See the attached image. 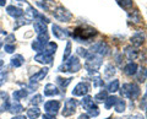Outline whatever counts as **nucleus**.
<instances>
[{
	"mask_svg": "<svg viewBox=\"0 0 147 119\" xmlns=\"http://www.w3.org/2000/svg\"><path fill=\"white\" fill-rule=\"evenodd\" d=\"M96 34H97V31L90 26H77L76 28H74V32L70 33L76 42H88Z\"/></svg>",
	"mask_w": 147,
	"mask_h": 119,
	"instance_id": "1",
	"label": "nucleus"
},
{
	"mask_svg": "<svg viewBox=\"0 0 147 119\" xmlns=\"http://www.w3.org/2000/svg\"><path fill=\"white\" fill-rule=\"evenodd\" d=\"M119 91H120L121 97L129 98V99H131V101L136 99V98L140 96V93H141L140 86L137 85V84H135V82H129V84H124L123 87L119 90Z\"/></svg>",
	"mask_w": 147,
	"mask_h": 119,
	"instance_id": "2",
	"label": "nucleus"
},
{
	"mask_svg": "<svg viewBox=\"0 0 147 119\" xmlns=\"http://www.w3.org/2000/svg\"><path fill=\"white\" fill-rule=\"evenodd\" d=\"M100 65H102V58L96 55V54L90 53V55L86 58V62H85V69L90 74H93V72H97L99 70Z\"/></svg>",
	"mask_w": 147,
	"mask_h": 119,
	"instance_id": "3",
	"label": "nucleus"
},
{
	"mask_svg": "<svg viewBox=\"0 0 147 119\" xmlns=\"http://www.w3.org/2000/svg\"><path fill=\"white\" fill-rule=\"evenodd\" d=\"M81 69V63L77 57H71L65 60V63L61 64L60 66L58 68L59 71H63V72H66V71H71V72H77Z\"/></svg>",
	"mask_w": 147,
	"mask_h": 119,
	"instance_id": "4",
	"label": "nucleus"
},
{
	"mask_svg": "<svg viewBox=\"0 0 147 119\" xmlns=\"http://www.w3.org/2000/svg\"><path fill=\"white\" fill-rule=\"evenodd\" d=\"M53 15L55 19L60 22H69L72 19V14L64 6H57L53 10Z\"/></svg>",
	"mask_w": 147,
	"mask_h": 119,
	"instance_id": "5",
	"label": "nucleus"
},
{
	"mask_svg": "<svg viewBox=\"0 0 147 119\" xmlns=\"http://www.w3.org/2000/svg\"><path fill=\"white\" fill-rule=\"evenodd\" d=\"M109 50H110L109 45L105 42H103V41H100V42H97V43H94L93 45H92L90 53L96 54V55L103 58V57H105L109 53Z\"/></svg>",
	"mask_w": 147,
	"mask_h": 119,
	"instance_id": "6",
	"label": "nucleus"
},
{
	"mask_svg": "<svg viewBox=\"0 0 147 119\" xmlns=\"http://www.w3.org/2000/svg\"><path fill=\"white\" fill-rule=\"evenodd\" d=\"M77 101L75 98H67L65 101V104H64V109H63V117H70L72 116L74 113L76 112V108H77Z\"/></svg>",
	"mask_w": 147,
	"mask_h": 119,
	"instance_id": "7",
	"label": "nucleus"
},
{
	"mask_svg": "<svg viewBox=\"0 0 147 119\" xmlns=\"http://www.w3.org/2000/svg\"><path fill=\"white\" fill-rule=\"evenodd\" d=\"M90 90H91V86L88 82H79L75 86V89L72 90V95L79 96V97H85L90 92Z\"/></svg>",
	"mask_w": 147,
	"mask_h": 119,
	"instance_id": "8",
	"label": "nucleus"
},
{
	"mask_svg": "<svg viewBox=\"0 0 147 119\" xmlns=\"http://www.w3.org/2000/svg\"><path fill=\"white\" fill-rule=\"evenodd\" d=\"M59 109H60V102L59 101H48V102L44 103V111L48 114H53V116H57Z\"/></svg>",
	"mask_w": 147,
	"mask_h": 119,
	"instance_id": "9",
	"label": "nucleus"
},
{
	"mask_svg": "<svg viewBox=\"0 0 147 119\" xmlns=\"http://www.w3.org/2000/svg\"><path fill=\"white\" fill-rule=\"evenodd\" d=\"M52 32H53L54 37L58 39H65L69 36V32L66 30H63L61 27L58 25H52Z\"/></svg>",
	"mask_w": 147,
	"mask_h": 119,
	"instance_id": "10",
	"label": "nucleus"
},
{
	"mask_svg": "<svg viewBox=\"0 0 147 119\" xmlns=\"http://www.w3.org/2000/svg\"><path fill=\"white\" fill-rule=\"evenodd\" d=\"M43 93H44V96H47V97H53V96H58L60 93V90H59L54 84H47L44 86Z\"/></svg>",
	"mask_w": 147,
	"mask_h": 119,
	"instance_id": "11",
	"label": "nucleus"
},
{
	"mask_svg": "<svg viewBox=\"0 0 147 119\" xmlns=\"http://www.w3.org/2000/svg\"><path fill=\"white\" fill-rule=\"evenodd\" d=\"M137 70H139V66H137V64L136 63H127L125 66H124V74H125L126 76H135L137 74Z\"/></svg>",
	"mask_w": 147,
	"mask_h": 119,
	"instance_id": "12",
	"label": "nucleus"
},
{
	"mask_svg": "<svg viewBox=\"0 0 147 119\" xmlns=\"http://www.w3.org/2000/svg\"><path fill=\"white\" fill-rule=\"evenodd\" d=\"M144 41H145V36L142 32H136L135 34H132V37L130 38V42H131V45L132 47H140V45L144 44Z\"/></svg>",
	"mask_w": 147,
	"mask_h": 119,
	"instance_id": "13",
	"label": "nucleus"
},
{
	"mask_svg": "<svg viewBox=\"0 0 147 119\" xmlns=\"http://www.w3.org/2000/svg\"><path fill=\"white\" fill-rule=\"evenodd\" d=\"M6 12L7 15H10L11 17H13V19H18V17H21L22 15H24V10L17 6H13V5H10L6 7Z\"/></svg>",
	"mask_w": 147,
	"mask_h": 119,
	"instance_id": "14",
	"label": "nucleus"
},
{
	"mask_svg": "<svg viewBox=\"0 0 147 119\" xmlns=\"http://www.w3.org/2000/svg\"><path fill=\"white\" fill-rule=\"evenodd\" d=\"M34 60L40 64H52L53 62V55H49L47 53H38L34 57Z\"/></svg>",
	"mask_w": 147,
	"mask_h": 119,
	"instance_id": "15",
	"label": "nucleus"
},
{
	"mask_svg": "<svg viewBox=\"0 0 147 119\" xmlns=\"http://www.w3.org/2000/svg\"><path fill=\"white\" fill-rule=\"evenodd\" d=\"M24 111H25V108L20 103V101H13L10 104V109H9V112H11L12 114H15V116H18V114L22 113Z\"/></svg>",
	"mask_w": 147,
	"mask_h": 119,
	"instance_id": "16",
	"label": "nucleus"
},
{
	"mask_svg": "<svg viewBox=\"0 0 147 119\" xmlns=\"http://www.w3.org/2000/svg\"><path fill=\"white\" fill-rule=\"evenodd\" d=\"M129 21H131L132 24L135 25H141L142 24V17H141V14L139 10H134L132 12L129 14Z\"/></svg>",
	"mask_w": 147,
	"mask_h": 119,
	"instance_id": "17",
	"label": "nucleus"
},
{
	"mask_svg": "<svg viewBox=\"0 0 147 119\" xmlns=\"http://www.w3.org/2000/svg\"><path fill=\"white\" fill-rule=\"evenodd\" d=\"M48 68H43V69H40L38 72H36L33 76H31V81L30 82H38L40 80H43L45 76L48 74Z\"/></svg>",
	"mask_w": 147,
	"mask_h": 119,
	"instance_id": "18",
	"label": "nucleus"
},
{
	"mask_svg": "<svg viewBox=\"0 0 147 119\" xmlns=\"http://www.w3.org/2000/svg\"><path fill=\"white\" fill-rule=\"evenodd\" d=\"M81 104H82V108H84L86 112H88L90 109L94 106V101L91 96H85L84 99L81 101Z\"/></svg>",
	"mask_w": 147,
	"mask_h": 119,
	"instance_id": "19",
	"label": "nucleus"
},
{
	"mask_svg": "<svg viewBox=\"0 0 147 119\" xmlns=\"http://www.w3.org/2000/svg\"><path fill=\"white\" fill-rule=\"evenodd\" d=\"M125 54L129 60H135L139 55V52H137V49L135 47H132V45H129V47L125 48Z\"/></svg>",
	"mask_w": 147,
	"mask_h": 119,
	"instance_id": "20",
	"label": "nucleus"
},
{
	"mask_svg": "<svg viewBox=\"0 0 147 119\" xmlns=\"http://www.w3.org/2000/svg\"><path fill=\"white\" fill-rule=\"evenodd\" d=\"M117 3L121 9H124L126 11L131 10L132 6H134V0H117Z\"/></svg>",
	"mask_w": 147,
	"mask_h": 119,
	"instance_id": "21",
	"label": "nucleus"
},
{
	"mask_svg": "<svg viewBox=\"0 0 147 119\" xmlns=\"http://www.w3.org/2000/svg\"><path fill=\"white\" fill-rule=\"evenodd\" d=\"M24 63H25V58L21 54H16V55H13L11 58V65L13 68H20Z\"/></svg>",
	"mask_w": 147,
	"mask_h": 119,
	"instance_id": "22",
	"label": "nucleus"
},
{
	"mask_svg": "<svg viewBox=\"0 0 147 119\" xmlns=\"http://www.w3.org/2000/svg\"><path fill=\"white\" fill-rule=\"evenodd\" d=\"M120 90V82H119V80H113V81H110L109 84H108V86H107V91L108 92H112V93H114V92H117V91H119Z\"/></svg>",
	"mask_w": 147,
	"mask_h": 119,
	"instance_id": "23",
	"label": "nucleus"
},
{
	"mask_svg": "<svg viewBox=\"0 0 147 119\" xmlns=\"http://www.w3.org/2000/svg\"><path fill=\"white\" fill-rule=\"evenodd\" d=\"M40 116V109L38 107H31L27 109V118L30 119H37Z\"/></svg>",
	"mask_w": 147,
	"mask_h": 119,
	"instance_id": "24",
	"label": "nucleus"
},
{
	"mask_svg": "<svg viewBox=\"0 0 147 119\" xmlns=\"http://www.w3.org/2000/svg\"><path fill=\"white\" fill-rule=\"evenodd\" d=\"M115 74V66L113 64H107L104 68V77L105 79H110Z\"/></svg>",
	"mask_w": 147,
	"mask_h": 119,
	"instance_id": "25",
	"label": "nucleus"
},
{
	"mask_svg": "<svg viewBox=\"0 0 147 119\" xmlns=\"http://www.w3.org/2000/svg\"><path fill=\"white\" fill-rule=\"evenodd\" d=\"M33 27H34V31H36L37 34H42V33H45V32H47V26L40 21H34Z\"/></svg>",
	"mask_w": 147,
	"mask_h": 119,
	"instance_id": "26",
	"label": "nucleus"
},
{
	"mask_svg": "<svg viewBox=\"0 0 147 119\" xmlns=\"http://www.w3.org/2000/svg\"><path fill=\"white\" fill-rule=\"evenodd\" d=\"M57 49H58L57 43H54V42H48L47 45H45L43 53H47V54H49V55H53V54L57 52Z\"/></svg>",
	"mask_w": 147,
	"mask_h": 119,
	"instance_id": "27",
	"label": "nucleus"
},
{
	"mask_svg": "<svg viewBox=\"0 0 147 119\" xmlns=\"http://www.w3.org/2000/svg\"><path fill=\"white\" fill-rule=\"evenodd\" d=\"M125 109H126V102L124 99H119L118 98L115 106H114V111H115L117 113H123Z\"/></svg>",
	"mask_w": 147,
	"mask_h": 119,
	"instance_id": "28",
	"label": "nucleus"
},
{
	"mask_svg": "<svg viewBox=\"0 0 147 119\" xmlns=\"http://www.w3.org/2000/svg\"><path fill=\"white\" fill-rule=\"evenodd\" d=\"M117 101H118V97H115V96H108L107 99L104 101V107H105V109H110L113 106H115Z\"/></svg>",
	"mask_w": 147,
	"mask_h": 119,
	"instance_id": "29",
	"label": "nucleus"
},
{
	"mask_svg": "<svg viewBox=\"0 0 147 119\" xmlns=\"http://www.w3.org/2000/svg\"><path fill=\"white\" fill-rule=\"evenodd\" d=\"M107 97H108V91H105V90L103 91L102 90V91H99V92L94 96L93 99L96 101V102H98V103H103L104 101L107 99Z\"/></svg>",
	"mask_w": 147,
	"mask_h": 119,
	"instance_id": "30",
	"label": "nucleus"
},
{
	"mask_svg": "<svg viewBox=\"0 0 147 119\" xmlns=\"http://www.w3.org/2000/svg\"><path fill=\"white\" fill-rule=\"evenodd\" d=\"M45 45H47V44H44V43L40 42V41L36 39L34 42L32 43V48H33V50H36L37 53H43V52H44Z\"/></svg>",
	"mask_w": 147,
	"mask_h": 119,
	"instance_id": "31",
	"label": "nucleus"
},
{
	"mask_svg": "<svg viewBox=\"0 0 147 119\" xmlns=\"http://www.w3.org/2000/svg\"><path fill=\"white\" fill-rule=\"evenodd\" d=\"M27 96V91L25 90H16V91H13V93H12V97H13V101H20L21 98H24Z\"/></svg>",
	"mask_w": 147,
	"mask_h": 119,
	"instance_id": "32",
	"label": "nucleus"
},
{
	"mask_svg": "<svg viewBox=\"0 0 147 119\" xmlns=\"http://www.w3.org/2000/svg\"><path fill=\"white\" fill-rule=\"evenodd\" d=\"M147 77V70L145 68H141L140 70H137V81L139 82H145Z\"/></svg>",
	"mask_w": 147,
	"mask_h": 119,
	"instance_id": "33",
	"label": "nucleus"
},
{
	"mask_svg": "<svg viewBox=\"0 0 147 119\" xmlns=\"http://www.w3.org/2000/svg\"><path fill=\"white\" fill-rule=\"evenodd\" d=\"M71 80H72L71 77H67V79H64V77H60V76H59V77H57V84H58L59 86H61L63 89H65L66 86H67V85L71 82Z\"/></svg>",
	"mask_w": 147,
	"mask_h": 119,
	"instance_id": "34",
	"label": "nucleus"
},
{
	"mask_svg": "<svg viewBox=\"0 0 147 119\" xmlns=\"http://www.w3.org/2000/svg\"><path fill=\"white\" fill-rule=\"evenodd\" d=\"M70 54H71V42H70V41H69V42L66 43L65 52H64V54H63V60H64V62L67 60V59L70 58Z\"/></svg>",
	"mask_w": 147,
	"mask_h": 119,
	"instance_id": "35",
	"label": "nucleus"
},
{
	"mask_svg": "<svg viewBox=\"0 0 147 119\" xmlns=\"http://www.w3.org/2000/svg\"><path fill=\"white\" fill-rule=\"evenodd\" d=\"M42 96L40 95H36V96H33L31 99H30V103L32 104V106H34V107H37L38 104H40L42 103Z\"/></svg>",
	"mask_w": 147,
	"mask_h": 119,
	"instance_id": "36",
	"label": "nucleus"
},
{
	"mask_svg": "<svg viewBox=\"0 0 147 119\" xmlns=\"http://www.w3.org/2000/svg\"><path fill=\"white\" fill-rule=\"evenodd\" d=\"M87 114H88L90 117H93V118H94V117H98V116H99V108L94 104V106L92 107L88 112H87Z\"/></svg>",
	"mask_w": 147,
	"mask_h": 119,
	"instance_id": "37",
	"label": "nucleus"
},
{
	"mask_svg": "<svg viewBox=\"0 0 147 119\" xmlns=\"http://www.w3.org/2000/svg\"><path fill=\"white\" fill-rule=\"evenodd\" d=\"M76 53L77 54H79V55L80 57H82V58H87V57H88L90 55V52H88V50H87V49H85V48H82V47H79V48H77V50H76Z\"/></svg>",
	"mask_w": 147,
	"mask_h": 119,
	"instance_id": "38",
	"label": "nucleus"
},
{
	"mask_svg": "<svg viewBox=\"0 0 147 119\" xmlns=\"http://www.w3.org/2000/svg\"><path fill=\"white\" fill-rule=\"evenodd\" d=\"M92 80H93V87H100V86H103V80L100 79V76H94L92 77Z\"/></svg>",
	"mask_w": 147,
	"mask_h": 119,
	"instance_id": "39",
	"label": "nucleus"
},
{
	"mask_svg": "<svg viewBox=\"0 0 147 119\" xmlns=\"http://www.w3.org/2000/svg\"><path fill=\"white\" fill-rule=\"evenodd\" d=\"M9 109H10V102H9V99L4 101L3 106L0 107V113H4V112H7Z\"/></svg>",
	"mask_w": 147,
	"mask_h": 119,
	"instance_id": "40",
	"label": "nucleus"
},
{
	"mask_svg": "<svg viewBox=\"0 0 147 119\" xmlns=\"http://www.w3.org/2000/svg\"><path fill=\"white\" fill-rule=\"evenodd\" d=\"M4 49H5L6 53H13L15 52V45L13 44H5L4 45Z\"/></svg>",
	"mask_w": 147,
	"mask_h": 119,
	"instance_id": "41",
	"label": "nucleus"
},
{
	"mask_svg": "<svg viewBox=\"0 0 147 119\" xmlns=\"http://www.w3.org/2000/svg\"><path fill=\"white\" fill-rule=\"evenodd\" d=\"M5 81H6V74L4 71H0V86H3Z\"/></svg>",
	"mask_w": 147,
	"mask_h": 119,
	"instance_id": "42",
	"label": "nucleus"
},
{
	"mask_svg": "<svg viewBox=\"0 0 147 119\" xmlns=\"http://www.w3.org/2000/svg\"><path fill=\"white\" fill-rule=\"evenodd\" d=\"M5 41L7 42V44H11V43L13 42V41H15V36H13V34H9Z\"/></svg>",
	"mask_w": 147,
	"mask_h": 119,
	"instance_id": "43",
	"label": "nucleus"
},
{
	"mask_svg": "<svg viewBox=\"0 0 147 119\" xmlns=\"http://www.w3.org/2000/svg\"><path fill=\"white\" fill-rule=\"evenodd\" d=\"M42 119H57V118H55V116H53V114H48V113H45L44 116L42 117Z\"/></svg>",
	"mask_w": 147,
	"mask_h": 119,
	"instance_id": "44",
	"label": "nucleus"
},
{
	"mask_svg": "<svg viewBox=\"0 0 147 119\" xmlns=\"http://www.w3.org/2000/svg\"><path fill=\"white\" fill-rule=\"evenodd\" d=\"M127 119H145L144 116H141V114H135V116H132V117H129Z\"/></svg>",
	"mask_w": 147,
	"mask_h": 119,
	"instance_id": "45",
	"label": "nucleus"
},
{
	"mask_svg": "<svg viewBox=\"0 0 147 119\" xmlns=\"http://www.w3.org/2000/svg\"><path fill=\"white\" fill-rule=\"evenodd\" d=\"M11 119H27V117H26V116H20V114H18V116L12 117Z\"/></svg>",
	"mask_w": 147,
	"mask_h": 119,
	"instance_id": "46",
	"label": "nucleus"
},
{
	"mask_svg": "<svg viewBox=\"0 0 147 119\" xmlns=\"http://www.w3.org/2000/svg\"><path fill=\"white\" fill-rule=\"evenodd\" d=\"M79 119H90V116H88V114H81V116L79 117Z\"/></svg>",
	"mask_w": 147,
	"mask_h": 119,
	"instance_id": "47",
	"label": "nucleus"
},
{
	"mask_svg": "<svg viewBox=\"0 0 147 119\" xmlns=\"http://www.w3.org/2000/svg\"><path fill=\"white\" fill-rule=\"evenodd\" d=\"M6 0H0V6H5Z\"/></svg>",
	"mask_w": 147,
	"mask_h": 119,
	"instance_id": "48",
	"label": "nucleus"
},
{
	"mask_svg": "<svg viewBox=\"0 0 147 119\" xmlns=\"http://www.w3.org/2000/svg\"><path fill=\"white\" fill-rule=\"evenodd\" d=\"M3 65H4V62H3V60H0V68H1Z\"/></svg>",
	"mask_w": 147,
	"mask_h": 119,
	"instance_id": "49",
	"label": "nucleus"
},
{
	"mask_svg": "<svg viewBox=\"0 0 147 119\" xmlns=\"http://www.w3.org/2000/svg\"><path fill=\"white\" fill-rule=\"evenodd\" d=\"M1 45H3V41L0 39V48H1Z\"/></svg>",
	"mask_w": 147,
	"mask_h": 119,
	"instance_id": "50",
	"label": "nucleus"
},
{
	"mask_svg": "<svg viewBox=\"0 0 147 119\" xmlns=\"http://www.w3.org/2000/svg\"><path fill=\"white\" fill-rule=\"evenodd\" d=\"M107 119H118V118H107Z\"/></svg>",
	"mask_w": 147,
	"mask_h": 119,
	"instance_id": "51",
	"label": "nucleus"
},
{
	"mask_svg": "<svg viewBox=\"0 0 147 119\" xmlns=\"http://www.w3.org/2000/svg\"><path fill=\"white\" fill-rule=\"evenodd\" d=\"M0 32H1V30H0Z\"/></svg>",
	"mask_w": 147,
	"mask_h": 119,
	"instance_id": "52",
	"label": "nucleus"
}]
</instances>
